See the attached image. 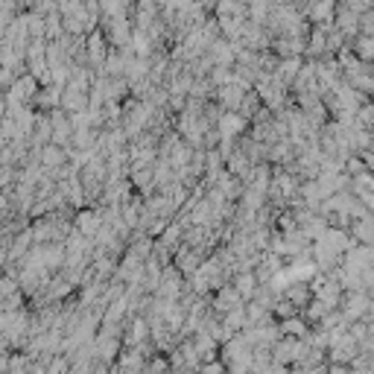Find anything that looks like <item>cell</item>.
<instances>
[{"mask_svg": "<svg viewBox=\"0 0 374 374\" xmlns=\"http://www.w3.org/2000/svg\"><path fill=\"white\" fill-rule=\"evenodd\" d=\"M38 82L30 77V73H21V77L12 79V85L4 91V99L9 109H18V106H30L33 109V97L38 94Z\"/></svg>", "mask_w": 374, "mask_h": 374, "instance_id": "cell-1", "label": "cell"}, {"mask_svg": "<svg viewBox=\"0 0 374 374\" xmlns=\"http://www.w3.org/2000/svg\"><path fill=\"white\" fill-rule=\"evenodd\" d=\"M248 123L237 114V111H222V117L216 120V135L219 141H237L240 135H246Z\"/></svg>", "mask_w": 374, "mask_h": 374, "instance_id": "cell-2", "label": "cell"}, {"mask_svg": "<svg viewBox=\"0 0 374 374\" xmlns=\"http://www.w3.org/2000/svg\"><path fill=\"white\" fill-rule=\"evenodd\" d=\"M202 260H205V255L202 252H196V248H187V246H179L176 252H172V266H176L179 272H182V278H187V275H193V272L202 266Z\"/></svg>", "mask_w": 374, "mask_h": 374, "instance_id": "cell-3", "label": "cell"}, {"mask_svg": "<svg viewBox=\"0 0 374 374\" xmlns=\"http://www.w3.org/2000/svg\"><path fill=\"white\" fill-rule=\"evenodd\" d=\"M190 345H193V354H196L199 363H211V360H216V348H219V342H216L214 336H208V334H193V336H190Z\"/></svg>", "mask_w": 374, "mask_h": 374, "instance_id": "cell-4", "label": "cell"}, {"mask_svg": "<svg viewBox=\"0 0 374 374\" xmlns=\"http://www.w3.org/2000/svg\"><path fill=\"white\" fill-rule=\"evenodd\" d=\"M67 158H70V149H62L56 143L41 146V153H38V164L44 170H59L62 164H67Z\"/></svg>", "mask_w": 374, "mask_h": 374, "instance_id": "cell-5", "label": "cell"}, {"mask_svg": "<svg viewBox=\"0 0 374 374\" xmlns=\"http://www.w3.org/2000/svg\"><path fill=\"white\" fill-rule=\"evenodd\" d=\"M234 287V292L240 295V302H252V295L258 290V281H255V272H234V278L229 281Z\"/></svg>", "mask_w": 374, "mask_h": 374, "instance_id": "cell-6", "label": "cell"}, {"mask_svg": "<svg viewBox=\"0 0 374 374\" xmlns=\"http://www.w3.org/2000/svg\"><path fill=\"white\" fill-rule=\"evenodd\" d=\"M278 331H281V336L304 339L307 331H310V325H307V321H304L302 316H290V319H281V321H278Z\"/></svg>", "mask_w": 374, "mask_h": 374, "instance_id": "cell-7", "label": "cell"}, {"mask_svg": "<svg viewBox=\"0 0 374 374\" xmlns=\"http://www.w3.org/2000/svg\"><path fill=\"white\" fill-rule=\"evenodd\" d=\"M208 82H211L214 88L231 85V67H211V73H208Z\"/></svg>", "mask_w": 374, "mask_h": 374, "instance_id": "cell-8", "label": "cell"}, {"mask_svg": "<svg viewBox=\"0 0 374 374\" xmlns=\"http://www.w3.org/2000/svg\"><path fill=\"white\" fill-rule=\"evenodd\" d=\"M199 374H226V365H222L219 360H211V363L199 365Z\"/></svg>", "mask_w": 374, "mask_h": 374, "instance_id": "cell-9", "label": "cell"}]
</instances>
